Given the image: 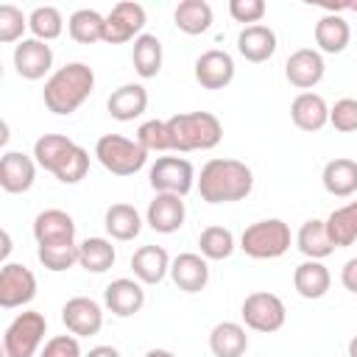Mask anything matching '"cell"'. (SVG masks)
Masks as SVG:
<instances>
[{"label":"cell","instance_id":"obj_1","mask_svg":"<svg viewBox=\"0 0 357 357\" xmlns=\"http://www.w3.org/2000/svg\"><path fill=\"white\" fill-rule=\"evenodd\" d=\"M201 198L206 204H234L251 195L254 190V173L245 162L240 159H209L201 167V176L195 181Z\"/></svg>","mask_w":357,"mask_h":357},{"label":"cell","instance_id":"obj_2","mask_svg":"<svg viewBox=\"0 0 357 357\" xmlns=\"http://www.w3.org/2000/svg\"><path fill=\"white\" fill-rule=\"evenodd\" d=\"M95 89V73L89 64L84 61H70L64 67H59L56 73H50V78L45 81L42 89V100L47 106V112L53 114H73L75 109L84 106V100L92 95Z\"/></svg>","mask_w":357,"mask_h":357},{"label":"cell","instance_id":"obj_3","mask_svg":"<svg viewBox=\"0 0 357 357\" xmlns=\"http://www.w3.org/2000/svg\"><path fill=\"white\" fill-rule=\"evenodd\" d=\"M33 159L61 184H78L89 173V151L64 134H42L33 142Z\"/></svg>","mask_w":357,"mask_h":357},{"label":"cell","instance_id":"obj_4","mask_svg":"<svg viewBox=\"0 0 357 357\" xmlns=\"http://www.w3.org/2000/svg\"><path fill=\"white\" fill-rule=\"evenodd\" d=\"M167 151H209L223 139V123L212 112H181L165 120Z\"/></svg>","mask_w":357,"mask_h":357},{"label":"cell","instance_id":"obj_5","mask_svg":"<svg viewBox=\"0 0 357 357\" xmlns=\"http://www.w3.org/2000/svg\"><path fill=\"white\" fill-rule=\"evenodd\" d=\"M290 240V226L282 218H265L245 226V231L240 234V248L251 259H279L282 254H287Z\"/></svg>","mask_w":357,"mask_h":357},{"label":"cell","instance_id":"obj_6","mask_svg":"<svg viewBox=\"0 0 357 357\" xmlns=\"http://www.w3.org/2000/svg\"><path fill=\"white\" fill-rule=\"evenodd\" d=\"M95 159L114 176H134L145 167L148 151L123 134H103L95 142Z\"/></svg>","mask_w":357,"mask_h":357},{"label":"cell","instance_id":"obj_7","mask_svg":"<svg viewBox=\"0 0 357 357\" xmlns=\"http://www.w3.org/2000/svg\"><path fill=\"white\" fill-rule=\"evenodd\" d=\"M47 335V321L36 310L20 312L3 332V354L6 357H33Z\"/></svg>","mask_w":357,"mask_h":357},{"label":"cell","instance_id":"obj_8","mask_svg":"<svg viewBox=\"0 0 357 357\" xmlns=\"http://www.w3.org/2000/svg\"><path fill=\"white\" fill-rule=\"evenodd\" d=\"M240 315H243L245 329L271 335V332H279V329L284 326L287 310H284V301H282L276 293L257 290V293H248V296L243 298Z\"/></svg>","mask_w":357,"mask_h":357},{"label":"cell","instance_id":"obj_9","mask_svg":"<svg viewBox=\"0 0 357 357\" xmlns=\"http://www.w3.org/2000/svg\"><path fill=\"white\" fill-rule=\"evenodd\" d=\"M148 181L156 192H173L184 198L198 178H195V167L184 156H159L148 170Z\"/></svg>","mask_w":357,"mask_h":357},{"label":"cell","instance_id":"obj_10","mask_svg":"<svg viewBox=\"0 0 357 357\" xmlns=\"http://www.w3.org/2000/svg\"><path fill=\"white\" fill-rule=\"evenodd\" d=\"M145 22H148L145 8H142L139 3L123 0V3L112 6V11L106 14L103 42H109V45H123V42H131V39L142 36Z\"/></svg>","mask_w":357,"mask_h":357},{"label":"cell","instance_id":"obj_11","mask_svg":"<svg viewBox=\"0 0 357 357\" xmlns=\"http://www.w3.org/2000/svg\"><path fill=\"white\" fill-rule=\"evenodd\" d=\"M36 296V276L22 262H6L0 268V307L14 310L31 304Z\"/></svg>","mask_w":357,"mask_h":357},{"label":"cell","instance_id":"obj_12","mask_svg":"<svg viewBox=\"0 0 357 357\" xmlns=\"http://www.w3.org/2000/svg\"><path fill=\"white\" fill-rule=\"evenodd\" d=\"M61 324L75 337H92L103 329V310L89 296H73L61 307Z\"/></svg>","mask_w":357,"mask_h":357},{"label":"cell","instance_id":"obj_13","mask_svg":"<svg viewBox=\"0 0 357 357\" xmlns=\"http://www.w3.org/2000/svg\"><path fill=\"white\" fill-rule=\"evenodd\" d=\"M53 67V50L47 42L42 39H22L17 47H14V70L20 78L25 81H39L50 73Z\"/></svg>","mask_w":357,"mask_h":357},{"label":"cell","instance_id":"obj_14","mask_svg":"<svg viewBox=\"0 0 357 357\" xmlns=\"http://www.w3.org/2000/svg\"><path fill=\"white\" fill-rule=\"evenodd\" d=\"M184 218H187L184 198L181 195H173V192H156L153 201L145 209V223L153 231H159V234L178 231L184 226Z\"/></svg>","mask_w":357,"mask_h":357},{"label":"cell","instance_id":"obj_15","mask_svg":"<svg viewBox=\"0 0 357 357\" xmlns=\"http://www.w3.org/2000/svg\"><path fill=\"white\" fill-rule=\"evenodd\" d=\"M103 304L112 315L117 318H131L142 310L145 304V290H142V282L139 279H128V276H120L114 282L106 284L103 290Z\"/></svg>","mask_w":357,"mask_h":357},{"label":"cell","instance_id":"obj_16","mask_svg":"<svg viewBox=\"0 0 357 357\" xmlns=\"http://www.w3.org/2000/svg\"><path fill=\"white\" fill-rule=\"evenodd\" d=\"M36 181V159L22 151H6L0 159V187L11 195L28 192Z\"/></svg>","mask_w":357,"mask_h":357},{"label":"cell","instance_id":"obj_17","mask_svg":"<svg viewBox=\"0 0 357 357\" xmlns=\"http://www.w3.org/2000/svg\"><path fill=\"white\" fill-rule=\"evenodd\" d=\"M195 81L204 86V89H223L234 81V59L226 53V50H206L195 59Z\"/></svg>","mask_w":357,"mask_h":357},{"label":"cell","instance_id":"obj_18","mask_svg":"<svg viewBox=\"0 0 357 357\" xmlns=\"http://www.w3.org/2000/svg\"><path fill=\"white\" fill-rule=\"evenodd\" d=\"M324 73H326V64L315 47H298L284 61V75L298 89H312L324 78Z\"/></svg>","mask_w":357,"mask_h":357},{"label":"cell","instance_id":"obj_19","mask_svg":"<svg viewBox=\"0 0 357 357\" xmlns=\"http://www.w3.org/2000/svg\"><path fill=\"white\" fill-rule=\"evenodd\" d=\"M33 237L36 245L75 243V220L64 209H42L33 218Z\"/></svg>","mask_w":357,"mask_h":357},{"label":"cell","instance_id":"obj_20","mask_svg":"<svg viewBox=\"0 0 357 357\" xmlns=\"http://www.w3.org/2000/svg\"><path fill=\"white\" fill-rule=\"evenodd\" d=\"M170 279L184 293H201L209 284V262L201 254L184 251L170 262Z\"/></svg>","mask_w":357,"mask_h":357},{"label":"cell","instance_id":"obj_21","mask_svg":"<svg viewBox=\"0 0 357 357\" xmlns=\"http://www.w3.org/2000/svg\"><path fill=\"white\" fill-rule=\"evenodd\" d=\"M237 53L251 61V64H262L276 53V33L268 25H245L237 33Z\"/></svg>","mask_w":357,"mask_h":357},{"label":"cell","instance_id":"obj_22","mask_svg":"<svg viewBox=\"0 0 357 357\" xmlns=\"http://www.w3.org/2000/svg\"><path fill=\"white\" fill-rule=\"evenodd\" d=\"M290 120L301 131H321L329 123V106L318 92H301L290 103Z\"/></svg>","mask_w":357,"mask_h":357},{"label":"cell","instance_id":"obj_23","mask_svg":"<svg viewBox=\"0 0 357 357\" xmlns=\"http://www.w3.org/2000/svg\"><path fill=\"white\" fill-rule=\"evenodd\" d=\"M170 262L173 259L162 245H142L131 257V271L142 284H159L170 273Z\"/></svg>","mask_w":357,"mask_h":357},{"label":"cell","instance_id":"obj_24","mask_svg":"<svg viewBox=\"0 0 357 357\" xmlns=\"http://www.w3.org/2000/svg\"><path fill=\"white\" fill-rule=\"evenodd\" d=\"M106 109H109V114L114 120L131 123L148 109V89L142 84H123L109 95Z\"/></svg>","mask_w":357,"mask_h":357},{"label":"cell","instance_id":"obj_25","mask_svg":"<svg viewBox=\"0 0 357 357\" xmlns=\"http://www.w3.org/2000/svg\"><path fill=\"white\" fill-rule=\"evenodd\" d=\"M329 284H332V276L321 259H304L293 271V287L301 298H310V301L324 298L329 293Z\"/></svg>","mask_w":357,"mask_h":357},{"label":"cell","instance_id":"obj_26","mask_svg":"<svg viewBox=\"0 0 357 357\" xmlns=\"http://www.w3.org/2000/svg\"><path fill=\"white\" fill-rule=\"evenodd\" d=\"M321 184L335 198L354 195L357 192V162L354 159H346V156L329 159L324 165V170H321Z\"/></svg>","mask_w":357,"mask_h":357},{"label":"cell","instance_id":"obj_27","mask_svg":"<svg viewBox=\"0 0 357 357\" xmlns=\"http://www.w3.org/2000/svg\"><path fill=\"white\" fill-rule=\"evenodd\" d=\"M248 349L245 326L237 321H220L209 332V351L215 357H243Z\"/></svg>","mask_w":357,"mask_h":357},{"label":"cell","instance_id":"obj_28","mask_svg":"<svg viewBox=\"0 0 357 357\" xmlns=\"http://www.w3.org/2000/svg\"><path fill=\"white\" fill-rule=\"evenodd\" d=\"M349 39H351V28H349V22L340 14L329 11V14H324L315 22V45H318V53H343L346 45H349Z\"/></svg>","mask_w":357,"mask_h":357},{"label":"cell","instance_id":"obj_29","mask_svg":"<svg viewBox=\"0 0 357 357\" xmlns=\"http://www.w3.org/2000/svg\"><path fill=\"white\" fill-rule=\"evenodd\" d=\"M103 226H106V234L112 240L126 243V240H134L142 231V215L131 204H112L103 215Z\"/></svg>","mask_w":357,"mask_h":357},{"label":"cell","instance_id":"obj_30","mask_svg":"<svg viewBox=\"0 0 357 357\" xmlns=\"http://www.w3.org/2000/svg\"><path fill=\"white\" fill-rule=\"evenodd\" d=\"M296 245L307 259H326L335 251L329 231H326V220H318V218L304 220L296 234Z\"/></svg>","mask_w":357,"mask_h":357},{"label":"cell","instance_id":"obj_31","mask_svg":"<svg viewBox=\"0 0 357 357\" xmlns=\"http://www.w3.org/2000/svg\"><path fill=\"white\" fill-rule=\"evenodd\" d=\"M212 6L206 0H181L173 11V20H176V28L187 36H198L204 31H209L212 25Z\"/></svg>","mask_w":357,"mask_h":357},{"label":"cell","instance_id":"obj_32","mask_svg":"<svg viewBox=\"0 0 357 357\" xmlns=\"http://www.w3.org/2000/svg\"><path fill=\"white\" fill-rule=\"evenodd\" d=\"M114 259L117 251L106 237H86L84 243H78V265L89 273H106L114 265Z\"/></svg>","mask_w":357,"mask_h":357},{"label":"cell","instance_id":"obj_33","mask_svg":"<svg viewBox=\"0 0 357 357\" xmlns=\"http://www.w3.org/2000/svg\"><path fill=\"white\" fill-rule=\"evenodd\" d=\"M131 61L139 78H156L162 70V42L153 33H142L134 39Z\"/></svg>","mask_w":357,"mask_h":357},{"label":"cell","instance_id":"obj_34","mask_svg":"<svg viewBox=\"0 0 357 357\" xmlns=\"http://www.w3.org/2000/svg\"><path fill=\"white\" fill-rule=\"evenodd\" d=\"M326 231L335 248H346L357 243V201L332 209V215L326 218Z\"/></svg>","mask_w":357,"mask_h":357},{"label":"cell","instance_id":"obj_35","mask_svg":"<svg viewBox=\"0 0 357 357\" xmlns=\"http://www.w3.org/2000/svg\"><path fill=\"white\" fill-rule=\"evenodd\" d=\"M103 28H106V17L98 14L95 8H78L70 14L67 20V31L78 45H95L103 42Z\"/></svg>","mask_w":357,"mask_h":357},{"label":"cell","instance_id":"obj_36","mask_svg":"<svg viewBox=\"0 0 357 357\" xmlns=\"http://www.w3.org/2000/svg\"><path fill=\"white\" fill-rule=\"evenodd\" d=\"M198 248H201L204 259H229L234 254L237 243H234L231 229H226V226H206L198 234Z\"/></svg>","mask_w":357,"mask_h":357},{"label":"cell","instance_id":"obj_37","mask_svg":"<svg viewBox=\"0 0 357 357\" xmlns=\"http://www.w3.org/2000/svg\"><path fill=\"white\" fill-rule=\"evenodd\" d=\"M28 31L33 33V39L53 42L64 31V17H61V11L56 6H36L28 14Z\"/></svg>","mask_w":357,"mask_h":357},{"label":"cell","instance_id":"obj_38","mask_svg":"<svg viewBox=\"0 0 357 357\" xmlns=\"http://www.w3.org/2000/svg\"><path fill=\"white\" fill-rule=\"evenodd\" d=\"M36 257H39V262H42L47 271L61 273V271H70L73 265H78V243L36 245Z\"/></svg>","mask_w":357,"mask_h":357},{"label":"cell","instance_id":"obj_39","mask_svg":"<svg viewBox=\"0 0 357 357\" xmlns=\"http://www.w3.org/2000/svg\"><path fill=\"white\" fill-rule=\"evenodd\" d=\"M25 28H28V17H25L17 6L3 3V6H0V42H3V45L22 42Z\"/></svg>","mask_w":357,"mask_h":357},{"label":"cell","instance_id":"obj_40","mask_svg":"<svg viewBox=\"0 0 357 357\" xmlns=\"http://www.w3.org/2000/svg\"><path fill=\"white\" fill-rule=\"evenodd\" d=\"M137 142L148 151V153H162L167 151V126L165 120H145L137 128Z\"/></svg>","mask_w":357,"mask_h":357},{"label":"cell","instance_id":"obj_41","mask_svg":"<svg viewBox=\"0 0 357 357\" xmlns=\"http://www.w3.org/2000/svg\"><path fill=\"white\" fill-rule=\"evenodd\" d=\"M329 123H332V128L340 131V134L357 131V100H354V98H340V100H335V106L329 109Z\"/></svg>","mask_w":357,"mask_h":357},{"label":"cell","instance_id":"obj_42","mask_svg":"<svg viewBox=\"0 0 357 357\" xmlns=\"http://www.w3.org/2000/svg\"><path fill=\"white\" fill-rule=\"evenodd\" d=\"M268 6L265 0H229V14L234 22H248V25H259V20L265 17Z\"/></svg>","mask_w":357,"mask_h":357},{"label":"cell","instance_id":"obj_43","mask_svg":"<svg viewBox=\"0 0 357 357\" xmlns=\"http://www.w3.org/2000/svg\"><path fill=\"white\" fill-rule=\"evenodd\" d=\"M39 357H84V354L75 335H53L50 340H45Z\"/></svg>","mask_w":357,"mask_h":357},{"label":"cell","instance_id":"obj_44","mask_svg":"<svg viewBox=\"0 0 357 357\" xmlns=\"http://www.w3.org/2000/svg\"><path fill=\"white\" fill-rule=\"evenodd\" d=\"M340 284H343L349 293L357 296V257H351V259L343 262V268H340Z\"/></svg>","mask_w":357,"mask_h":357},{"label":"cell","instance_id":"obj_45","mask_svg":"<svg viewBox=\"0 0 357 357\" xmlns=\"http://www.w3.org/2000/svg\"><path fill=\"white\" fill-rule=\"evenodd\" d=\"M84 357H123L114 346H95V349H89V354H84Z\"/></svg>","mask_w":357,"mask_h":357},{"label":"cell","instance_id":"obj_46","mask_svg":"<svg viewBox=\"0 0 357 357\" xmlns=\"http://www.w3.org/2000/svg\"><path fill=\"white\" fill-rule=\"evenodd\" d=\"M8 254H11V234H8V231H3V251H0V259H3V265H6Z\"/></svg>","mask_w":357,"mask_h":357},{"label":"cell","instance_id":"obj_47","mask_svg":"<svg viewBox=\"0 0 357 357\" xmlns=\"http://www.w3.org/2000/svg\"><path fill=\"white\" fill-rule=\"evenodd\" d=\"M145 357H178V354H173V351H167V349H148Z\"/></svg>","mask_w":357,"mask_h":357},{"label":"cell","instance_id":"obj_48","mask_svg":"<svg viewBox=\"0 0 357 357\" xmlns=\"http://www.w3.org/2000/svg\"><path fill=\"white\" fill-rule=\"evenodd\" d=\"M349 357H357V335L349 340Z\"/></svg>","mask_w":357,"mask_h":357},{"label":"cell","instance_id":"obj_49","mask_svg":"<svg viewBox=\"0 0 357 357\" xmlns=\"http://www.w3.org/2000/svg\"><path fill=\"white\" fill-rule=\"evenodd\" d=\"M349 8H354V11H357V3H351V6H349Z\"/></svg>","mask_w":357,"mask_h":357}]
</instances>
